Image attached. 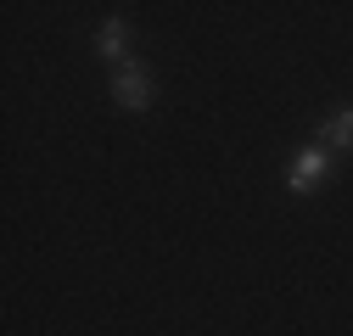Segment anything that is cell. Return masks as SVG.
Listing matches in <instances>:
<instances>
[{
	"label": "cell",
	"mask_w": 353,
	"mask_h": 336,
	"mask_svg": "<svg viewBox=\"0 0 353 336\" xmlns=\"http://www.w3.org/2000/svg\"><path fill=\"white\" fill-rule=\"evenodd\" d=\"M96 51H101L112 67H129V23H123V17H107V23H101Z\"/></svg>",
	"instance_id": "obj_3"
},
{
	"label": "cell",
	"mask_w": 353,
	"mask_h": 336,
	"mask_svg": "<svg viewBox=\"0 0 353 336\" xmlns=\"http://www.w3.org/2000/svg\"><path fill=\"white\" fill-rule=\"evenodd\" d=\"M320 146H331V151H353V107H342V112H331V118H325Z\"/></svg>",
	"instance_id": "obj_4"
},
{
	"label": "cell",
	"mask_w": 353,
	"mask_h": 336,
	"mask_svg": "<svg viewBox=\"0 0 353 336\" xmlns=\"http://www.w3.org/2000/svg\"><path fill=\"white\" fill-rule=\"evenodd\" d=\"M112 101L123 107V112H146L152 107V78L129 62V67H112Z\"/></svg>",
	"instance_id": "obj_2"
},
{
	"label": "cell",
	"mask_w": 353,
	"mask_h": 336,
	"mask_svg": "<svg viewBox=\"0 0 353 336\" xmlns=\"http://www.w3.org/2000/svg\"><path fill=\"white\" fill-rule=\"evenodd\" d=\"M325 168H331V146H303L297 157H292V168H286V191L292 196H308V191H314L320 180H325Z\"/></svg>",
	"instance_id": "obj_1"
}]
</instances>
